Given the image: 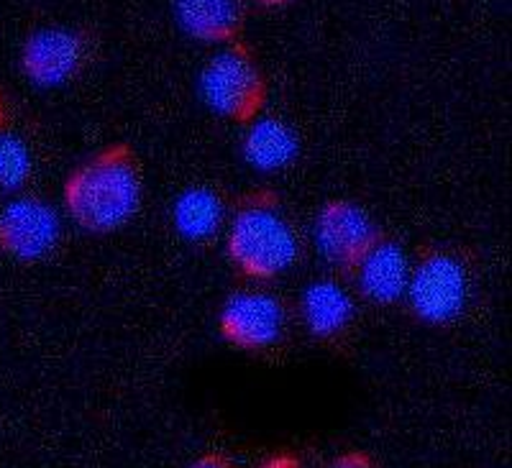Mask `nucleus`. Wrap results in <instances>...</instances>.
<instances>
[{
	"mask_svg": "<svg viewBox=\"0 0 512 468\" xmlns=\"http://www.w3.org/2000/svg\"><path fill=\"white\" fill-rule=\"evenodd\" d=\"M141 197L139 167L121 146L95 154L64 185L67 215L88 233H111L131 223L141 208Z\"/></svg>",
	"mask_w": 512,
	"mask_h": 468,
	"instance_id": "obj_1",
	"label": "nucleus"
},
{
	"mask_svg": "<svg viewBox=\"0 0 512 468\" xmlns=\"http://www.w3.org/2000/svg\"><path fill=\"white\" fill-rule=\"evenodd\" d=\"M226 254L246 277L272 279L300 259V238L274 197L254 195L228 220Z\"/></svg>",
	"mask_w": 512,
	"mask_h": 468,
	"instance_id": "obj_2",
	"label": "nucleus"
},
{
	"mask_svg": "<svg viewBox=\"0 0 512 468\" xmlns=\"http://www.w3.org/2000/svg\"><path fill=\"white\" fill-rule=\"evenodd\" d=\"M198 95L210 113L231 121H246L264 100V82L244 49L216 52L198 75Z\"/></svg>",
	"mask_w": 512,
	"mask_h": 468,
	"instance_id": "obj_3",
	"label": "nucleus"
},
{
	"mask_svg": "<svg viewBox=\"0 0 512 468\" xmlns=\"http://www.w3.org/2000/svg\"><path fill=\"white\" fill-rule=\"evenodd\" d=\"M405 297L423 323H454L469 302V272L456 256L428 254L410 269Z\"/></svg>",
	"mask_w": 512,
	"mask_h": 468,
	"instance_id": "obj_4",
	"label": "nucleus"
},
{
	"mask_svg": "<svg viewBox=\"0 0 512 468\" xmlns=\"http://www.w3.org/2000/svg\"><path fill=\"white\" fill-rule=\"evenodd\" d=\"M59 238H62V218L41 197H13L0 210V249L13 259H47L59 246Z\"/></svg>",
	"mask_w": 512,
	"mask_h": 468,
	"instance_id": "obj_5",
	"label": "nucleus"
},
{
	"mask_svg": "<svg viewBox=\"0 0 512 468\" xmlns=\"http://www.w3.org/2000/svg\"><path fill=\"white\" fill-rule=\"evenodd\" d=\"M372 215L356 203L333 200L315 215L313 243L320 259L336 269H354L356 261L377 243Z\"/></svg>",
	"mask_w": 512,
	"mask_h": 468,
	"instance_id": "obj_6",
	"label": "nucleus"
},
{
	"mask_svg": "<svg viewBox=\"0 0 512 468\" xmlns=\"http://www.w3.org/2000/svg\"><path fill=\"white\" fill-rule=\"evenodd\" d=\"M218 323L228 343L246 351H264L285 336L287 310L269 292L239 289L223 302Z\"/></svg>",
	"mask_w": 512,
	"mask_h": 468,
	"instance_id": "obj_7",
	"label": "nucleus"
},
{
	"mask_svg": "<svg viewBox=\"0 0 512 468\" xmlns=\"http://www.w3.org/2000/svg\"><path fill=\"white\" fill-rule=\"evenodd\" d=\"M85 39L64 26H44L29 34L21 49V70L34 85L62 87L75 80L85 64Z\"/></svg>",
	"mask_w": 512,
	"mask_h": 468,
	"instance_id": "obj_8",
	"label": "nucleus"
},
{
	"mask_svg": "<svg viewBox=\"0 0 512 468\" xmlns=\"http://www.w3.org/2000/svg\"><path fill=\"white\" fill-rule=\"evenodd\" d=\"M356 282L361 295L377 305H392L405 297L410 279L408 254L392 241H377L356 261Z\"/></svg>",
	"mask_w": 512,
	"mask_h": 468,
	"instance_id": "obj_9",
	"label": "nucleus"
},
{
	"mask_svg": "<svg viewBox=\"0 0 512 468\" xmlns=\"http://www.w3.org/2000/svg\"><path fill=\"white\" fill-rule=\"evenodd\" d=\"M300 141L290 123L282 118H256L241 139V156L256 172H282L297 159Z\"/></svg>",
	"mask_w": 512,
	"mask_h": 468,
	"instance_id": "obj_10",
	"label": "nucleus"
},
{
	"mask_svg": "<svg viewBox=\"0 0 512 468\" xmlns=\"http://www.w3.org/2000/svg\"><path fill=\"white\" fill-rule=\"evenodd\" d=\"M175 21L190 39L218 44L231 39L241 26V0H175Z\"/></svg>",
	"mask_w": 512,
	"mask_h": 468,
	"instance_id": "obj_11",
	"label": "nucleus"
},
{
	"mask_svg": "<svg viewBox=\"0 0 512 468\" xmlns=\"http://www.w3.org/2000/svg\"><path fill=\"white\" fill-rule=\"evenodd\" d=\"M300 315L315 338L341 336L354 320V300L333 279H318L305 287L300 297Z\"/></svg>",
	"mask_w": 512,
	"mask_h": 468,
	"instance_id": "obj_12",
	"label": "nucleus"
},
{
	"mask_svg": "<svg viewBox=\"0 0 512 468\" xmlns=\"http://www.w3.org/2000/svg\"><path fill=\"white\" fill-rule=\"evenodd\" d=\"M223 223H226V205L221 195L210 187H187L172 205V226L190 243L210 241L221 233Z\"/></svg>",
	"mask_w": 512,
	"mask_h": 468,
	"instance_id": "obj_13",
	"label": "nucleus"
},
{
	"mask_svg": "<svg viewBox=\"0 0 512 468\" xmlns=\"http://www.w3.org/2000/svg\"><path fill=\"white\" fill-rule=\"evenodd\" d=\"M34 172V156L18 133L0 131V190H24Z\"/></svg>",
	"mask_w": 512,
	"mask_h": 468,
	"instance_id": "obj_14",
	"label": "nucleus"
},
{
	"mask_svg": "<svg viewBox=\"0 0 512 468\" xmlns=\"http://www.w3.org/2000/svg\"><path fill=\"white\" fill-rule=\"evenodd\" d=\"M331 468H377V463L367 453H344L331 463Z\"/></svg>",
	"mask_w": 512,
	"mask_h": 468,
	"instance_id": "obj_15",
	"label": "nucleus"
},
{
	"mask_svg": "<svg viewBox=\"0 0 512 468\" xmlns=\"http://www.w3.org/2000/svg\"><path fill=\"white\" fill-rule=\"evenodd\" d=\"M187 468H233V463L221 453H208V456H200L198 461H192Z\"/></svg>",
	"mask_w": 512,
	"mask_h": 468,
	"instance_id": "obj_16",
	"label": "nucleus"
},
{
	"mask_svg": "<svg viewBox=\"0 0 512 468\" xmlns=\"http://www.w3.org/2000/svg\"><path fill=\"white\" fill-rule=\"evenodd\" d=\"M259 468H303V463L297 461L295 456H287V453H277V456L267 458Z\"/></svg>",
	"mask_w": 512,
	"mask_h": 468,
	"instance_id": "obj_17",
	"label": "nucleus"
},
{
	"mask_svg": "<svg viewBox=\"0 0 512 468\" xmlns=\"http://www.w3.org/2000/svg\"><path fill=\"white\" fill-rule=\"evenodd\" d=\"M259 6H285V3H292V0H254Z\"/></svg>",
	"mask_w": 512,
	"mask_h": 468,
	"instance_id": "obj_18",
	"label": "nucleus"
},
{
	"mask_svg": "<svg viewBox=\"0 0 512 468\" xmlns=\"http://www.w3.org/2000/svg\"><path fill=\"white\" fill-rule=\"evenodd\" d=\"M0 126H3V98H0Z\"/></svg>",
	"mask_w": 512,
	"mask_h": 468,
	"instance_id": "obj_19",
	"label": "nucleus"
}]
</instances>
